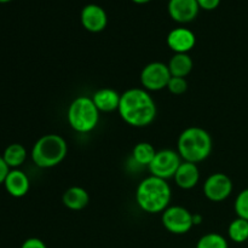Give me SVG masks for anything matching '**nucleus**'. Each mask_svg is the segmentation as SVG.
<instances>
[{
	"mask_svg": "<svg viewBox=\"0 0 248 248\" xmlns=\"http://www.w3.org/2000/svg\"><path fill=\"white\" fill-rule=\"evenodd\" d=\"M119 115L127 125L145 127L156 118V104L149 92L144 89H128L121 94Z\"/></svg>",
	"mask_w": 248,
	"mask_h": 248,
	"instance_id": "f257e3e1",
	"label": "nucleus"
},
{
	"mask_svg": "<svg viewBox=\"0 0 248 248\" xmlns=\"http://www.w3.org/2000/svg\"><path fill=\"white\" fill-rule=\"evenodd\" d=\"M136 202L140 208L150 215L162 213L170 206L172 190L165 179L149 176L140 181L136 189Z\"/></svg>",
	"mask_w": 248,
	"mask_h": 248,
	"instance_id": "f03ea898",
	"label": "nucleus"
},
{
	"mask_svg": "<svg viewBox=\"0 0 248 248\" xmlns=\"http://www.w3.org/2000/svg\"><path fill=\"white\" fill-rule=\"evenodd\" d=\"M213 143L210 133L202 127L191 126L182 131L177 140V152L183 161L199 164L212 153Z\"/></svg>",
	"mask_w": 248,
	"mask_h": 248,
	"instance_id": "7ed1b4c3",
	"label": "nucleus"
},
{
	"mask_svg": "<svg viewBox=\"0 0 248 248\" xmlns=\"http://www.w3.org/2000/svg\"><path fill=\"white\" fill-rule=\"evenodd\" d=\"M68 154V144L60 135L50 133L39 138L31 148V156L40 169H51L60 165Z\"/></svg>",
	"mask_w": 248,
	"mask_h": 248,
	"instance_id": "20e7f679",
	"label": "nucleus"
},
{
	"mask_svg": "<svg viewBox=\"0 0 248 248\" xmlns=\"http://www.w3.org/2000/svg\"><path fill=\"white\" fill-rule=\"evenodd\" d=\"M67 120L75 132L89 133L98 125L99 110L91 97L79 96L68 107Z\"/></svg>",
	"mask_w": 248,
	"mask_h": 248,
	"instance_id": "39448f33",
	"label": "nucleus"
},
{
	"mask_svg": "<svg viewBox=\"0 0 248 248\" xmlns=\"http://www.w3.org/2000/svg\"><path fill=\"white\" fill-rule=\"evenodd\" d=\"M162 225L174 235L186 234L194 227L193 213L183 206H169L162 212Z\"/></svg>",
	"mask_w": 248,
	"mask_h": 248,
	"instance_id": "423d86ee",
	"label": "nucleus"
},
{
	"mask_svg": "<svg viewBox=\"0 0 248 248\" xmlns=\"http://www.w3.org/2000/svg\"><path fill=\"white\" fill-rule=\"evenodd\" d=\"M182 162L183 160L177 150L164 149L156 152L154 160L148 166V169L152 176L167 181L170 178H173Z\"/></svg>",
	"mask_w": 248,
	"mask_h": 248,
	"instance_id": "0eeeda50",
	"label": "nucleus"
},
{
	"mask_svg": "<svg viewBox=\"0 0 248 248\" xmlns=\"http://www.w3.org/2000/svg\"><path fill=\"white\" fill-rule=\"evenodd\" d=\"M140 84L143 89L149 91H161L166 89L171 73H170L169 65L162 62H152L148 63L140 72Z\"/></svg>",
	"mask_w": 248,
	"mask_h": 248,
	"instance_id": "6e6552de",
	"label": "nucleus"
},
{
	"mask_svg": "<svg viewBox=\"0 0 248 248\" xmlns=\"http://www.w3.org/2000/svg\"><path fill=\"white\" fill-rule=\"evenodd\" d=\"M232 178L228 174L217 172L207 177L203 183V195L212 202H222L232 195Z\"/></svg>",
	"mask_w": 248,
	"mask_h": 248,
	"instance_id": "1a4fd4ad",
	"label": "nucleus"
},
{
	"mask_svg": "<svg viewBox=\"0 0 248 248\" xmlns=\"http://www.w3.org/2000/svg\"><path fill=\"white\" fill-rule=\"evenodd\" d=\"M80 22L90 33H101L108 24V15L99 5L89 4L81 10Z\"/></svg>",
	"mask_w": 248,
	"mask_h": 248,
	"instance_id": "9d476101",
	"label": "nucleus"
},
{
	"mask_svg": "<svg viewBox=\"0 0 248 248\" xmlns=\"http://www.w3.org/2000/svg\"><path fill=\"white\" fill-rule=\"evenodd\" d=\"M167 11L173 21L189 23L198 17L200 6L196 0H170Z\"/></svg>",
	"mask_w": 248,
	"mask_h": 248,
	"instance_id": "9b49d317",
	"label": "nucleus"
},
{
	"mask_svg": "<svg viewBox=\"0 0 248 248\" xmlns=\"http://www.w3.org/2000/svg\"><path fill=\"white\" fill-rule=\"evenodd\" d=\"M166 43L174 53H188L195 46L196 36L190 29L178 27L170 31Z\"/></svg>",
	"mask_w": 248,
	"mask_h": 248,
	"instance_id": "f8f14e48",
	"label": "nucleus"
},
{
	"mask_svg": "<svg viewBox=\"0 0 248 248\" xmlns=\"http://www.w3.org/2000/svg\"><path fill=\"white\" fill-rule=\"evenodd\" d=\"M4 186L9 195L12 198H23L27 195L31 188V182L28 176L23 171L18 169L10 170L6 179L4 182Z\"/></svg>",
	"mask_w": 248,
	"mask_h": 248,
	"instance_id": "ddd939ff",
	"label": "nucleus"
},
{
	"mask_svg": "<svg viewBox=\"0 0 248 248\" xmlns=\"http://www.w3.org/2000/svg\"><path fill=\"white\" fill-rule=\"evenodd\" d=\"M174 183L183 190H190L198 186L200 181V171L196 164L183 161L173 177Z\"/></svg>",
	"mask_w": 248,
	"mask_h": 248,
	"instance_id": "4468645a",
	"label": "nucleus"
},
{
	"mask_svg": "<svg viewBox=\"0 0 248 248\" xmlns=\"http://www.w3.org/2000/svg\"><path fill=\"white\" fill-rule=\"evenodd\" d=\"M91 98L99 113H113L119 109L121 94L110 87H103L97 90Z\"/></svg>",
	"mask_w": 248,
	"mask_h": 248,
	"instance_id": "2eb2a0df",
	"label": "nucleus"
},
{
	"mask_svg": "<svg viewBox=\"0 0 248 248\" xmlns=\"http://www.w3.org/2000/svg\"><path fill=\"white\" fill-rule=\"evenodd\" d=\"M62 202L68 210L81 211L89 205L90 195L81 186H70L63 193Z\"/></svg>",
	"mask_w": 248,
	"mask_h": 248,
	"instance_id": "dca6fc26",
	"label": "nucleus"
},
{
	"mask_svg": "<svg viewBox=\"0 0 248 248\" xmlns=\"http://www.w3.org/2000/svg\"><path fill=\"white\" fill-rule=\"evenodd\" d=\"M167 65H169L171 77L186 78L193 70L194 62L189 53H174Z\"/></svg>",
	"mask_w": 248,
	"mask_h": 248,
	"instance_id": "f3484780",
	"label": "nucleus"
},
{
	"mask_svg": "<svg viewBox=\"0 0 248 248\" xmlns=\"http://www.w3.org/2000/svg\"><path fill=\"white\" fill-rule=\"evenodd\" d=\"M2 159L11 170L18 169L27 159V149L19 143H12L7 145L2 154Z\"/></svg>",
	"mask_w": 248,
	"mask_h": 248,
	"instance_id": "a211bd4d",
	"label": "nucleus"
},
{
	"mask_svg": "<svg viewBox=\"0 0 248 248\" xmlns=\"http://www.w3.org/2000/svg\"><path fill=\"white\" fill-rule=\"evenodd\" d=\"M156 155L154 145L148 142H140L135 145L132 150V157L140 166H149Z\"/></svg>",
	"mask_w": 248,
	"mask_h": 248,
	"instance_id": "6ab92c4d",
	"label": "nucleus"
},
{
	"mask_svg": "<svg viewBox=\"0 0 248 248\" xmlns=\"http://www.w3.org/2000/svg\"><path fill=\"white\" fill-rule=\"evenodd\" d=\"M228 235L235 244H244L248 240V220L237 217L228 228Z\"/></svg>",
	"mask_w": 248,
	"mask_h": 248,
	"instance_id": "aec40b11",
	"label": "nucleus"
},
{
	"mask_svg": "<svg viewBox=\"0 0 248 248\" xmlns=\"http://www.w3.org/2000/svg\"><path fill=\"white\" fill-rule=\"evenodd\" d=\"M196 248H229L227 239L217 232H208L200 237Z\"/></svg>",
	"mask_w": 248,
	"mask_h": 248,
	"instance_id": "412c9836",
	"label": "nucleus"
},
{
	"mask_svg": "<svg viewBox=\"0 0 248 248\" xmlns=\"http://www.w3.org/2000/svg\"><path fill=\"white\" fill-rule=\"evenodd\" d=\"M235 212L239 218L248 220V188L244 189L235 199Z\"/></svg>",
	"mask_w": 248,
	"mask_h": 248,
	"instance_id": "4be33fe9",
	"label": "nucleus"
},
{
	"mask_svg": "<svg viewBox=\"0 0 248 248\" xmlns=\"http://www.w3.org/2000/svg\"><path fill=\"white\" fill-rule=\"evenodd\" d=\"M166 89L169 90L172 94L179 96V94H183L186 92V90H188V82H186V78L171 77Z\"/></svg>",
	"mask_w": 248,
	"mask_h": 248,
	"instance_id": "5701e85b",
	"label": "nucleus"
},
{
	"mask_svg": "<svg viewBox=\"0 0 248 248\" xmlns=\"http://www.w3.org/2000/svg\"><path fill=\"white\" fill-rule=\"evenodd\" d=\"M21 248H47L45 242L38 237H29L22 244Z\"/></svg>",
	"mask_w": 248,
	"mask_h": 248,
	"instance_id": "b1692460",
	"label": "nucleus"
},
{
	"mask_svg": "<svg viewBox=\"0 0 248 248\" xmlns=\"http://www.w3.org/2000/svg\"><path fill=\"white\" fill-rule=\"evenodd\" d=\"M200 6V9L205 10V11H212L216 10L220 4V0H196Z\"/></svg>",
	"mask_w": 248,
	"mask_h": 248,
	"instance_id": "393cba45",
	"label": "nucleus"
},
{
	"mask_svg": "<svg viewBox=\"0 0 248 248\" xmlns=\"http://www.w3.org/2000/svg\"><path fill=\"white\" fill-rule=\"evenodd\" d=\"M10 170L11 169L7 166V164L5 162V160L2 159V155H0V186H1V184H4L5 179H6Z\"/></svg>",
	"mask_w": 248,
	"mask_h": 248,
	"instance_id": "a878e982",
	"label": "nucleus"
},
{
	"mask_svg": "<svg viewBox=\"0 0 248 248\" xmlns=\"http://www.w3.org/2000/svg\"><path fill=\"white\" fill-rule=\"evenodd\" d=\"M193 222H194V227L195 225H199L202 223V216L199 215V213H193Z\"/></svg>",
	"mask_w": 248,
	"mask_h": 248,
	"instance_id": "bb28decb",
	"label": "nucleus"
},
{
	"mask_svg": "<svg viewBox=\"0 0 248 248\" xmlns=\"http://www.w3.org/2000/svg\"><path fill=\"white\" fill-rule=\"evenodd\" d=\"M131 1H133L135 4H138V5H144V4H148V2H150L152 0H131Z\"/></svg>",
	"mask_w": 248,
	"mask_h": 248,
	"instance_id": "cd10ccee",
	"label": "nucleus"
},
{
	"mask_svg": "<svg viewBox=\"0 0 248 248\" xmlns=\"http://www.w3.org/2000/svg\"><path fill=\"white\" fill-rule=\"evenodd\" d=\"M12 1V0H0V4H6V2Z\"/></svg>",
	"mask_w": 248,
	"mask_h": 248,
	"instance_id": "c85d7f7f",
	"label": "nucleus"
}]
</instances>
